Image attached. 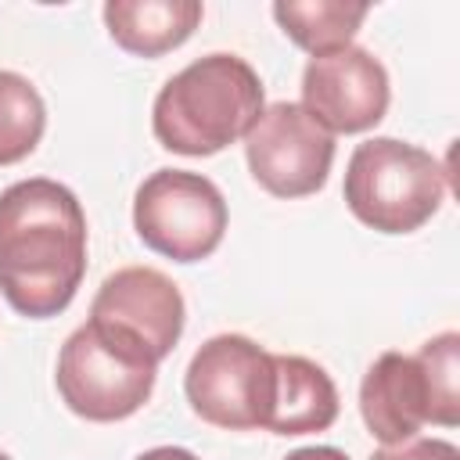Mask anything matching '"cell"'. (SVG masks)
Returning a JSON list of instances; mask_svg holds the SVG:
<instances>
[{
    "instance_id": "18",
    "label": "cell",
    "mask_w": 460,
    "mask_h": 460,
    "mask_svg": "<svg viewBox=\"0 0 460 460\" xmlns=\"http://www.w3.org/2000/svg\"><path fill=\"white\" fill-rule=\"evenodd\" d=\"M137 460H198V456L190 449H183V446H155V449L140 453Z\"/></svg>"
},
{
    "instance_id": "13",
    "label": "cell",
    "mask_w": 460,
    "mask_h": 460,
    "mask_svg": "<svg viewBox=\"0 0 460 460\" xmlns=\"http://www.w3.org/2000/svg\"><path fill=\"white\" fill-rule=\"evenodd\" d=\"M367 11H370L367 4H352V0H305V4L277 0L273 4V18L284 29V36H291L313 58L349 47Z\"/></svg>"
},
{
    "instance_id": "6",
    "label": "cell",
    "mask_w": 460,
    "mask_h": 460,
    "mask_svg": "<svg viewBox=\"0 0 460 460\" xmlns=\"http://www.w3.org/2000/svg\"><path fill=\"white\" fill-rule=\"evenodd\" d=\"M183 392L190 410L216 428H266L273 399V352L244 334H216L194 352Z\"/></svg>"
},
{
    "instance_id": "11",
    "label": "cell",
    "mask_w": 460,
    "mask_h": 460,
    "mask_svg": "<svg viewBox=\"0 0 460 460\" xmlns=\"http://www.w3.org/2000/svg\"><path fill=\"white\" fill-rule=\"evenodd\" d=\"M334 417H338V388L331 374L305 356L273 352V399L266 413V431L273 435L327 431Z\"/></svg>"
},
{
    "instance_id": "5",
    "label": "cell",
    "mask_w": 460,
    "mask_h": 460,
    "mask_svg": "<svg viewBox=\"0 0 460 460\" xmlns=\"http://www.w3.org/2000/svg\"><path fill=\"white\" fill-rule=\"evenodd\" d=\"M133 226L151 252L172 262H198L226 234V201L201 172L158 169L133 194Z\"/></svg>"
},
{
    "instance_id": "7",
    "label": "cell",
    "mask_w": 460,
    "mask_h": 460,
    "mask_svg": "<svg viewBox=\"0 0 460 460\" xmlns=\"http://www.w3.org/2000/svg\"><path fill=\"white\" fill-rule=\"evenodd\" d=\"M244 158L262 190L273 198H305L327 183L334 162V133H327L302 104L277 101L244 133Z\"/></svg>"
},
{
    "instance_id": "15",
    "label": "cell",
    "mask_w": 460,
    "mask_h": 460,
    "mask_svg": "<svg viewBox=\"0 0 460 460\" xmlns=\"http://www.w3.org/2000/svg\"><path fill=\"white\" fill-rule=\"evenodd\" d=\"M428 388H431V402H435V424L442 428H456L460 424V334L456 331H442L435 338H428L417 352Z\"/></svg>"
},
{
    "instance_id": "3",
    "label": "cell",
    "mask_w": 460,
    "mask_h": 460,
    "mask_svg": "<svg viewBox=\"0 0 460 460\" xmlns=\"http://www.w3.org/2000/svg\"><path fill=\"white\" fill-rule=\"evenodd\" d=\"M446 201V169L424 147L395 137L363 140L345 169L349 212L381 234L420 230Z\"/></svg>"
},
{
    "instance_id": "17",
    "label": "cell",
    "mask_w": 460,
    "mask_h": 460,
    "mask_svg": "<svg viewBox=\"0 0 460 460\" xmlns=\"http://www.w3.org/2000/svg\"><path fill=\"white\" fill-rule=\"evenodd\" d=\"M284 460H349V456L341 449H334V446H305V449L288 453Z\"/></svg>"
},
{
    "instance_id": "19",
    "label": "cell",
    "mask_w": 460,
    "mask_h": 460,
    "mask_svg": "<svg viewBox=\"0 0 460 460\" xmlns=\"http://www.w3.org/2000/svg\"><path fill=\"white\" fill-rule=\"evenodd\" d=\"M0 460H11V456H7V453H0Z\"/></svg>"
},
{
    "instance_id": "14",
    "label": "cell",
    "mask_w": 460,
    "mask_h": 460,
    "mask_svg": "<svg viewBox=\"0 0 460 460\" xmlns=\"http://www.w3.org/2000/svg\"><path fill=\"white\" fill-rule=\"evenodd\" d=\"M47 129V108L40 90L18 75L0 68V165H14L29 158Z\"/></svg>"
},
{
    "instance_id": "2",
    "label": "cell",
    "mask_w": 460,
    "mask_h": 460,
    "mask_svg": "<svg viewBox=\"0 0 460 460\" xmlns=\"http://www.w3.org/2000/svg\"><path fill=\"white\" fill-rule=\"evenodd\" d=\"M262 79L237 54H205L155 97L151 126L165 151L205 158L241 140L262 115Z\"/></svg>"
},
{
    "instance_id": "10",
    "label": "cell",
    "mask_w": 460,
    "mask_h": 460,
    "mask_svg": "<svg viewBox=\"0 0 460 460\" xmlns=\"http://www.w3.org/2000/svg\"><path fill=\"white\" fill-rule=\"evenodd\" d=\"M359 413L367 431L385 446L410 442L420 424H435V402L420 359L402 352H381L363 374Z\"/></svg>"
},
{
    "instance_id": "8",
    "label": "cell",
    "mask_w": 460,
    "mask_h": 460,
    "mask_svg": "<svg viewBox=\"0 0 460 460\" xmlns=\"http://www.w3.org/2000/svg\"><path fill=\"white\" fill-rule=\"evenodd\" d=\"M90 320L162 363L183 334V295L155 266H126L104 277Z\"/></svg>"
},
{
    "instance_id": "4",
    "label": "cell",
    "mask_w": 460,
    "mask_h": 460,
    "mask_svg": "<svg viewBox=\"0 0 460 460\" xmlns=\"http://www.w3.org/2000/svg\"><path fill=\"white\" fill-rule=\"evenodd\" d=\"M158 363L86 320L75 327L58 356V392L65 406L83 420H122L137 413L155 388Z\"/></svg>"
},
{
    "instance_id": "16",
    "label": "cell",
    "mask_w": 460,
    "mask_h": 460,
    "mask_svg": "<svg viewBox=\"0 0 460 460\" xmlns=\"http://www.w3.org/2000/svg\"><path fill=\"white\" fill-rule=\"evenodd\" d=\"M370 460H460V449L446 438H410V442L377 449Z\"/></svg>"
},
{
    "instance_id": "12",
    "label": "cell",
    "mask_w": 460,
    "mask_h": 460,
    "mask_svg": "<svg viewBox=\"0 0 460 460\" xmlns=\"http://www.w3.org/2000/svg\"><path fill=\"white\" fill-rule=\"evenodd\" d=\"M198 0H108L104 25L111 40L137 58H158L180 47L201 22Z\"/></svg>"
},
{
    "instance_id": "9",
    "label": "cell",
    "mask_w": 460,
    "mask_h": 460,
    "mask_svg": "<svg viewBox=\"0 0 460 460\" xmlns=\"http://www.w3.org/2000/svg\"><path fill=\"white\" fill-rule=\"evenodd\" d=\"M388 97L385 65L356 43L309 58L302 72V108L327 133H363L377 126L388 111Z\"/></svg>"
},
{
    "instance_id": "1",
    "label": "cell",
    "mask_w": 460,
    "mask_h": 460,
    "mask_svg": "<svg viewBox=\"0 0 460 460\" xmlns=\"http://www.w3.org/2000/svg\"><path fill=\"white\" fill-rule=\"evenodd\" d=\"M86 273V216L79 198L47 176L0 194V291L29 320L68 309Z\"/></svg>"
}]
</instances>
